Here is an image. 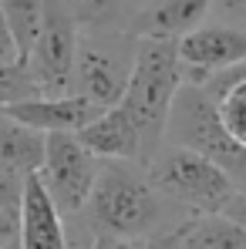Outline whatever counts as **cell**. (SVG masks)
<instances>
[{
    "instance_id": "6da1fadb",
    "label": "cell",
    "mask_w": 246,
    "mask_h": 249,
    "mask_svg": "<svg viewBox=\"0 0 246 249\" xmlns=\"http://www.w3.org/2000/svg\"><path fill=\"white\" fill-rule=\"evenodd\" d=\"M91 236H125V239H159L186 212L172 206L152 185L145 165L135 162H101L95 189L81 212Z\"/></svg>"
},
{
    "instance_id": "7a4b0ae2",
    "label": "cell",
    "mask_w": 246,
    "mask_h": 249,
    "mask_svg": "<svg viewBox=\"0 0 246 249\" xmlns=\"http://www.w3.org/2000/svg\"><path fill=\"white\" fill-rule=\"evenodd\" d=\"M182 88V68H179V47L169 37H138V54H135V71L128 91L118 101L142 135V152L145 165L159 155L165 145V128H169V111L175 101V91Z\"/></svg>"
},
{
    "instance_id": "3957f363",
    "label": "cell",
    "mask_w": 246,
    "mask_h": 249,
    "mask_svg": "<svg viewBox=\"0 0 246 249\" xmlns=\"http://www.w3.org/2000/svg\"><path fill=\"white\" fill-rule=\"evenodd\" d=\"M165 145L189 148L216 162L236 185H246V148L229 138V131L219 122V108L203 84L182 81V88L175 91L169 128H165Z\"/></svg>"
},
{
    "instance_id": "277c9868",
    "label": "cell",
    "mask_w": 246,
    "mask_h": 249,
    "mask_svg": "<svg viewBox=\"0 0 246 249\" xmlns=\"http://www.w3.org/2000/svg\"><path fill=\"white\" fill-rule=\"evenodd\" d=\"M135 54L138 37L128 27H84L78 34L71 91L98 108H115L128 91Z\"/></svg>"
},
{
    "instance_id": "5b68a950",
    "label": "cell",
    "mask_w": 246,
    "mask_h": 249,
    "mask_svg": "<svg viewBox=\"0 0 246 249\" xmlns=\"http://www.w3.org/2000/svg\"><path fill=\"white\" fill-rule=\"evenodd\" d=\"M145 172L152 185L186 215H223L226 202L240 189L216 162L179 145H162Z\"/></svg>"
},
{
    "instance_id": "8992f818",
    "label": "cell",
    "mask_w": 246,
    "mask_h": 249,
    "mask_svg": "<svg viewBox=\"0 0 246 249\" xmlns=\"http://www.w3.org/2000/svg\"><path fill=\"white\" fill-rule=\"evenodd\" d=\"M78 34H81V27L75 24L68 3L64 0H44L41 31H38V41H34L27 64H24L38 84L41 98L75 94L71 91V71H75Z\"/></svg>"
},
{
    "instance_id": "52a82bcc",
    "label": "cell",
    "mask_w": 246,
    "mask_h": 249,
    "mask_svg": "<svg viewBox=\"0 0 246 249\" xmlns=\"http://www.w3.org/2000/svg\"><path fill=\"white\" fill-rule=\"evenodd\" d=\"M98 172H101V162L78 142V135H71V131L47 135L44 165L38 175H41L47 196L54 199L57 212L64 215V222L84 212Z\"/></svg>"
},
{
    "instance_id": "ba28073f",
    "label": "cell",
    "mask_w": 246,
    "mask_h": 249,
    "mask_svg": "<svg viewBox=\"0 0 246 249\" xmlns=\"http://www.w3.org/2000/svg\"><path fill=\"white\" fill-rule=\"evenodd\" d=\"M182 81L206 84L209 78L246 64V27L233 24H203L175 41Z\"/></svg>"
},
{
    "instance_id": "9c48e42d",
    "label": "cell",
    "mask_w": 246,
    "mask_h": 249,
    "mask_svg": "<svg viewBox=\"0 0 246 249\" xmlns=\"http://www.w3.org/2000/svg\"><path fill=\"white\" fill-rule=\"evenodd\" d=\"M17 246L20 249H68L64 215L47 196L41 175L24 178L17 202Z\"/></svg>"
},
{
    "instance_id": "30bf717a",
    "label": "cell",
    "mask_w": 246,
    "mask_h": 249,
    "mask_svg": "<svg viewBox=\"0 0 246 249\" xmlns=\"http://www.w3.org/2000/svg\"><path fill=\"white\" fill-rule=\"evenodd\" d=\"M7 118L27 124L41 135H57V131H71L78 135L84 124H91L105 108H98L95 101H88L81 94H57V98H27V101H14L7 108H0Z\"/></svg>"
},
{
    "instance_id": "8fae6325",
    "label": "cell",
    "mask_w": 246,
    "mask_h": 249,
    "mask_svg": "<svg viewBox=\"0 0 246 249\" xmlns=\"http://www.w3.org/2000/svg\"><path fill=\"white\" fill-rule=\"evenodd\" d=\"M78 142L98 162H135V165H145L142 135H138L132 115L122 105L105 108L91 124H84L78 131Z\"/></svg>"
},
{
    "instance_id": "7c38bea8",
    "label": "cell",
    "mask_w": 246,
    "mask_h": 249,
    "mask_svg": "<svg viewBox=\"0 0 246 249\" xmlns=\"http://www.w3.org/2000/svg\"><path fill=\"white\" fill-rule=\"evenodd\" d=\"M212 3L216 0H145L135 10L128 31L135 37H169V41H179L189 31L203 27L206 17L212 14Z\"/></svg>"
},
{
    "instance_id": "4fadbf2b",
    "label": "cell",
    "mask_w": 246,
    "mask_h": 249,
    "mask_svg": "<svg viewBox=\"0 0 246 249\" xmlns=\"http://www.w3.org/2000/svg\"><path fill=\"white\" fill-rule=\"evenodd\" d=\"M152 249H246V232L226 215H186Z\"/></svg>"
},
{
    "instance_id": "5bb4252c",
    "label": "cell",
    "mask_w": 246,
    "mask_h": 249,
    "mask_svg": "<svg viewBox=\"0 0 246 249\" xmlns=\"http://www.w3.org/2000/svg\"><path fill=\"white\" fill-rule=\"evenodd\" d=\"M44 142L47 135L14 122L0 111V168L14 178H31L44 165Z\"/></svg>"
},
{
    "instance_id": "9a60e30c",
    "label": "cell",
    "mask_w": 246,
    "mask_h": 249,
    "mask_svg": "<svg viewBox=\"0 0 246 249\" xmlns=\"http://www.w3.org/2000/svg\"><path fill=\"white\" fill-rule=\"evenodd\" d=\"M203 88L212 94V101L219 108V122L229 131V138L246 148V64L209 78Z\"/></svg>"
},
{
    "instance_id": "2e32d148",
    "label": "cell",
    "mask_w": 246,
    "mask_h": 249,
    "mask_svg": "<svg viewBox=\"0 0 246 249\" xmlns=\"http://www.w3.org/2000/svg\"><path fill=\"white\" fill-rule=\"evenodd\" d=\"M0 14L14 34V44L20 51V64H27L38 31H41V14H44V0H0Z\"/></svg>"
},
{
    "instance_id": "e0dca14e",
    "label": "cell",
    "mask_w": 246,
    "mask_h": 249,
    "mask_svg": "<svg viewBox=\"0 0 246 249\" xmlns=\"http://www.w3.org/2000/svg\"><path fill=\"white\" fill-rule=\"evenodd\" d=\"M78 27H128L135 10L132 0H64Z\"/></svg>"
},
{
    "instance_id": "ac0fdd59",
    "label": "cell",
    "mask_w": 246,
    "mask_h": 249,
    "mask_svg": "<svg viewBox=\"0 0 246 249\" xmlns=\"http://www.w3.org/2000/svg\"><path fill=\"white\" fill-rule=\"evenodd\" d=\"M27 98H41L31 71L24 64H0V108L14 101H27Z\"/></svg>"
},
{
    "instance_id": "d6986e66",
    "label": "cell",
    "mask_w": 246,
    "mask_h": 249,
    "mask_svg": "<svg viewBox=\"0 0 246 249\" xmlns=\"http://www.w3.org/2000/svg\"><path fill=\"white\" fill-rule=\"evenodd\" d=\"M212 14H216V24L243 27V20H246V0H216V3H212Z\"/></svg>"
},
{
    "instance_id": "ffe728a7",
    "label": "cell",
    "mask_w": 246,
    "mask_h": 249,
    "mask_svg": "<svg viewBox=\"0 0 246 249\" xmlns=\"http://www.w3.org/2000/svg\"><path fill=\"white\" fill-rule=\"evenodd\" d=\"M223 215H226L229 222H236V226H240V229L246 232V185H240V189L233 192V199L226 202Z\"/></svg>"
},
{
    "instance_id": "44dd1931",
    "label": "cell",
    "mask_w": 246,
    "mask_h": 249,
    "mask_svg": "<svg viewBox=\"0 0 246 249\" xmlns=\"http://www.w3.org/2000/svg\"><path fill=\"white\" fill-rule=\"evenodd\" d=\"M20 189H24V182L14 178V175H7V172L0 168V206L17 209V202H20Z\"/></svg>"
},
{
    "instance_id": "7402d4cb",
    "label": "cell",
    "mask_w": 246,
    "mask_h": 249,
    "mask_svg": "<svg viewBox=\"0 0 246 249\" xmlns=\"http://www.w3.org/2000/svg\"><path fill=\"white\" fill-rule=\"evenodd\" d=\"M0 64H20V51L14 44V34H10L3 14H0Z\"/></svg>"
},
{
    "instance_id": "603a6c76",
    "label": "cell",
    "mask_w": 246,
    "mask_h": 249,
    "mask_svg": "<svg viewBox=\"0 0 246 249\" xmlns=\"http://www.w3.org/2000/svg\"><path fill=\"white\" fill-rule=\"evenodd\" d=\"M91 249H152L145 239H125V236H95Z\"/></svg>"
},
{
    "instance_id": "cb8c5ba5",
    "label": "cell",
    "mask_w": 246,
    "mask_h": 249,
    "mask_svg": "<svg viewBox=\"0 0 246 249\" xmlns=\"http://www.w3.org/2000/svg\"><path fill=\"white\" fill-rule=\"evenodd\" d=\"M0 249H20V246H17V239H14V243H7V246H0Z\"/></svg>"
}]
</instances>
